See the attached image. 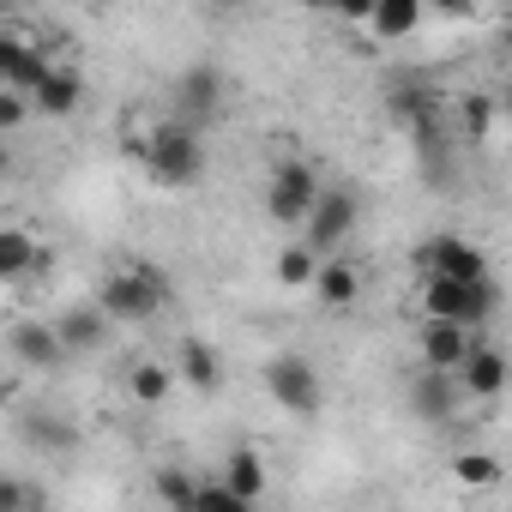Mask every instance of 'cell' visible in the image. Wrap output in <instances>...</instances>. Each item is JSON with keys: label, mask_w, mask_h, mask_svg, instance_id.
Wrapping results in <instances>:
<instances>
[{"label": "cell", "mask_w": 512, "mask_h": 512, "mask_svg": "<svg viewBox=\"0 0 512 512\" xmlns=\"http://www.w3.org/2000/svg\"><path fill=\"white\" fill-rule=\"evenodd\" d=\"M422 278H446V284H482L494 278L488 260H482V247L464 241V235H434L422 247Z\"/></svg>", "instance_id": "cell-8"}, {"label": "cell", "mask_w": 512, "mask_h": 512, "mask_svg": "<svg viewBox=\"0 0 512 512\" xmlns=\"http://www.w3.org/2000/svg\"><path fill=\"white\" fill-rule=\"evenodd\" d=\"M452 386H458V398H482V404H488V398H500V392H506V356H500L494 344H482V338H476V344H470V356L458 362Z\"/></svg>", "instance_id": "cell-9"}, {"label": "cell", "mask_w": 512, "mask_h": 512, "mask_svg": "<svg viewBox=\"0 0 512 512\" xmlns=\"http://www.w3.org/2000/svg\"><path fill=\"white\" fill-rule=\"evenodd\" d=\"M452 476H458L464 488H494V482H500V458H494V452H458V458H452Z\"/></svg>", "instance_id": "cell-26"}, {"label": "cell", "mask_w": 512, "mask_h": 512, "mask_svg": "<svg viewBox=\"0 0 512 512\" xmlns=\"http://www.w3.org/2000/svg\"><path fill=\"white\" fill-rule=\"evenodd\" d=\"M79 103H85V73H79V67H49V79H43L37 97H31V109H37V115H55V121L79 115Z\"/></svg>", "instance_id": "cell-13"}, {"label": "cell", "mask_w": 512, "mask_h": 512, "mask_svg": "<svg viewBox=\"0 0 512 512\" xmlns=\"http://www.w3.org/2000/svg\"><path fill=\"white\" fill-rule=\"evenodd\" d=\"M151 488H157V500H163L169 512H193V500H199V476H193V470H175V464H163V470L151 476Z\"/></svg>", "instance_id": "cell-22"}, {"label": "cell", "mask_w": 512, "mask_h": 512, "mask_svg": "<svg viewBox=\"0 0 512 512\" xmlns=\"http://www.w3.org/2000/svg\"><path fill=\"white\" fill-rule=\"evenodd\" d=\"M7 175H13V145L0 139V181H7Z\"/></svg>", "instance_id": "cell-31"}, {"label": "cell", "mask_w": 512, "mask_h": 512, "mask_svg": "<svg viewBox=\"0 0 512 512\" xmlns=\"http://www.w3.org/2000/svg\"><path fill=\"white\" fill-rule=\"evenodd\" d=\"M25 440H31V446H43V452H67L79 434H73L61 416H43V410H31V416H25Z\"/></svg>", "instance_id": "cell-25"}, {"label": "cell", "mask_w": 512, "mask_h": 512, "mask_svg": "<svg viewBox=\"0 0 512 512\" xmlns=\"http://www.w3.org/2000/svg\"><path fill=\"white\" fill-rule=\"evenodd\" d=\"M127 392H133V404H163V398L175 392L169 362H133V368H127Z\"/></svg>", "instance_id": "cell-21"}, {"label": "cell", "mask_w": 512, "mask_h": 512, "mask_svg": "<svg viewBox=\"0 0 512 512\" xmlns=\"http://www.w3.org/2000/svg\"><path fill=\"white\" fill-rule=\"evenodd\" d=\"M0 512H49V494L25 476H7L0 470Z\"/></svg>", "instance_id": "cell-23"}, {"label": "cell", "mask_w": 512, "mask_h": 512, "mask_svg": "<svg viewBox=\"0 0 512 512\" xmlns=\"http://www.w3.org/2000/svg\"><path fill=\"white\" fill-rule=\"evenodd\" d=\"M37 241H31V229H0V284H19V278H31L37 272Z\"/></svg>", "instance_id": "cell-19"}, {"label": "cell", "mask_w": 512, "mask_h": 512, "mask_svg": "<svg viewBox=\"0 0 512 512\" xmlns=\"http://www.w3.org/2000/svg\"><path fill=\"white\" fill-rule=\"evenodd\" d=\"M266 392H272V404L290 410V416H320V404H326L320 368H314L308 356H272V362H266Z\"/></svg>", "instance_id": "cell-5"}, {"label": "cell", "mask_w": 512, "mask_h": 512, "mask_svg": "<svg viewBox=\"0 0 512 512\" xmlns=\"http://www.w3.org/2000/svg\"><path fill=\"white\" fill-rule=\"evenodd\" d=\"M25 115H31V103H25V97H13V91H0V139H7L13 127H25Z\"/></svg>", "instance_id": "cell-29"}, {"label": "cell", "mask_w": 512, "mask_h": 512, "mask_svg": "<svg viewBox=\"0 0 512 512\" xmlns=\"http://www.w3.org/2000/svg\"><path fill=\"white\" fill-rule=\"evenodd\" d=\"M109 332H115V326L103 320V308H97V302H85V308H67V314L55 320V344H61L67 356H73V350H79V356L103 350V344H109Z\"/></svg>", "instance_id": "cell-12"}, {"label": "cell", "mask_w": 512, "mask_h": 512, "mask_svg": "<svg viewBox=\"0 0 512 512\" xmlns=\"http://www.w3.org/2000/svg\"><path fill=\"white\" fill-rule=\"evenodd\" d=\"M314 199H320V169L314 163H302V157L272 163V175H266V217L272 223H308Z\"/></svg>", "instance_id": "cell-4"}, {"label": "cell", "mask_w": 512, "mask_h": 512, "mask_svg": "<svg viewBox=\"0 0 512 512\" xmlns=\"http://www.w3.org/2000/svg\"><path fill=\"white\" fill-rule=\"evenodd\" d=\"M19 49H25V37H7V31H0V85H7V73H13V61H19Z\"/></svg>", "instance_id": "cell-30"}, {"label": "cell", "mask_w": 512, "mask_h": 512, "mask_svg": "<svg viewBox=\"0 0 512 512\" xmlns=\"http://www.w3.org/2000/svg\"><path fill=\"white\" fill-rule=\"evenodd\" d=\"M362 223V205H356V193H344V187H320V199H314V211H308V253L314 260H326V253H338L344 241H350V229Z\"/></svg>", "instance_id": "cell-6"}, {"label": "cell", "mask_w": 512, "mask_h": 512, "mask_svg": "<svg viewBox=\"0 0 512 512\" xmlns=\"http://www.w3.org/2000/svg\"><path fill=\"white\" fill-rule=\"evenodd\" d=\"M169 103H175V121L199 133L205 121H217V115H223V73H217L211 61H199V67H187V73L175 79V91H169Z\"/></svg>", "instance_id": "cell-7"}, {"label": "cell", "mask_w": 512, "mask_h": 512, "mask_svg": "<svg viewBox=\"0 0 512 512\" xmlns=\"http://www.w3.org/2000/svg\"><path fill=\"white\" fill-rule=\"evenodd\" d=\"M49 67H55V61H49V49H31V43H25V49H19V61H13V73H7V85H0V91H13V97H25V103H31V97H37V85L49 79Z\"/></svg>", "instance_id": "cell-20"}, {"label": "cell", "mask_w": 512, "mask_h": 512, "mask_svg": "<svg viewBox=\"0 0 512 512\" xmlns=\"http://www.w3.org/2000/svg\"><path fill=\"white\" fill-rule=\"evenodd\" d=\"M169 374H175V386H193V392H217L223 386V362H217V350L205 338H181Z\"/></svg>", "instance_id": "cell-14"}, {"label": "cell", "mask_w": 512, "mask_h": 512, "mask_svg": "<svg viewBox=\"0 0 512 512\" xmlns=\"http://www.w3.org/2000/svg\"><path fill=\"white\" fill-rule=\"evenodd\" d=\"M326 308H356V296H362V266L356 260H320V272H314V284H308Z\"/></svg>", "instance_id": "cell-16"}, {"label": "cell", "mask_w": 512, "mask_h": 512, "mask_svg": "<svg viewBox=\"0 0 512 512\" xmlns=\"http://www.w3.org/2000/svg\"><path fill=\"white\" fill-rule=\"evenodd\" d=\"M470 344H476V332L446 326V320H422V332H416V350H422L428 374H458V362L470 356Z\"/></svg>", "instance_id": "cell-10"}, {"label": "cell", "mask_w": 512, "mask_h": 512, "mask_svg": "<svg viewBox=\"0 0 512 512\" xmlns=\"http://www.w3.org/2000/svg\"><path fill=\"white\" fill-rule=\"evenodd\" d=\"M362 25H368V37H374V43H404V37H416L422 7H416V0H374Z\"/></svg>", "instance_id": "cell-15"}, {"label": "cell", "mask_w": 512, "mask_h": 512, "mask_svg": "<svg viewBox=\"0 0 512 512\" xmlns=\"http://www.w3.org/2000/svg\"><path fill=\"white\" fill-rule=\"evenodd\" d=\"M193 512H253V506H247V500H235V494H223V482H199Z\"/></svg>", "instance_id": "cell-28"}, {"label": "cell", "mask_w": 512, "mask_h": 512, "mask_svg": "<svg viewBox=\"0 0 512 512\" xmlns=\"http://www.w3.org/2000/svg\"><path fill=\"white\" fill-rule=\"evenodd\" d=\"M7 344H13V356H19L25 368H37V374H43V368H61V356H67V350L55 344V326H43V320H19Z\"/></svg>", "instance_id": "cell-17"}, {"label": "cell", "mask_w": 512, "mask_h": 512, "mask_svg": "<svg viewBox=\"0 0 512 512\" xmlns=\"http://www.w3.org/2000/svg\"><path fill=\"white\" fill-rule=\"evenodd\" d=\"M217 482H223V494H235V500H247V506H260L266 488H272V470H266V458L253 452V446H235V452L223 458Z\"/></svg>", "instance_id": "cell-11"}, {"label": "cell", "mask_w": 512, "mask_h": 512, "mask_svg": "<svg viewBox=\"0 0 512 512\" xmlns=\"http://www.w3.org/2000/svg\"><path fill=\"white\" fill-rule=\"evenodd\" d=\"M272 272H278V284H284V290H308V284H314V272H320V260L296 241V247H284V253H278V266H272Z\"/></svg>", "instance_id": "cell-24"}, {"label": "cell", "mask_w": 512, "mask_h": 512, "mask_svg": "<svg viewBox=\"0 0 512 512\" xmlns=\"http://www.w3.org/2000/svg\"><path fill=\"white\" fill-rule=\"evenodd\" d=\"M422 308L428 320H446V326H464V332H482L500 308V284L482 278V284H446V278H422Z\"/></svg>", "instance_id": "cell-3"}, {"label": "cell", "mask_w": 512, "mask_h": 512, "mask_svg": "<svg viewBox=\"0 0 512 512\" xmlns=\"http://www.w3.org/2000/svg\"><path fill=\"white\" fill-rule=\"evenodd\" d=\"M0 31H7V19H0Z\"/></svg>", "instance_id": "cell-32"}, {"label": "cell", "mask_w": 512, "mask_h": 512, "mask_svg": "<svg viewBox=\"0 0 512 512\" xmlns=\"http://www.w3.org/2000/svg\"><path fill=\"white\" fill-rule=\"evenodd\" d=\"M163 302H169V272L157 266H121L97 284V308L109 326H145L163 314Z\"/></svg>", "instance_id": "cell-1"}, {"label": "cell", "mask_w": 512, "mask_h": 512, "mask_svg": "<svg viewBox=\"0 0 512 512\" xmlns=\"http://www.w3.org/2000/svg\"><path fill=\"white\" fill-rule=\"evenodd\" d=\"M458 127H464V139H470V145H482V139H488V127H494V97L470 91V97H464V109H458Z\"/></svg>", "instance_id": "cell-27"}, {"label": "cell", "mask_w": 512, "mask_h": 512, "mask_svg": "<svg viewBox=\"0 0 512 512\" xmlns=\"http://www.w3.org/2000/svg\"><path fill=\"white\" fill-rule=\"evenodd\" d=\"M410 410H416V422H452V410H458L452 374H422V380L410 386Z\"/></svg>", "instance_id": "cell-18"}, {"label": "cell", "mask_w": 512, "mask_h": 512, "mask_svg": "<svg viewBox=\"0 0 512 512\" xmlns=\"http://www.w3.org/2000/svg\"><path fill=\"white\" fill-rule=\"evenodd\" d=\"M133 151L145 157V169H151L157 187H175V193H181V187H193V181L205 175V145H199V133L181 127V121H163L157 133H139Z\"/></svg>", "instance_id": "cell-2"}]
</instances>
